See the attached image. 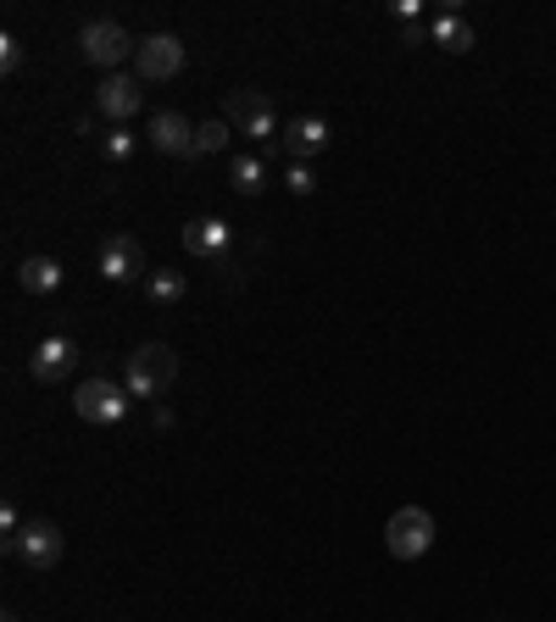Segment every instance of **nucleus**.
I'll return each instance as SVG.
<instances>
[{
	"instance_id": "5701e85b",
	"label": "nucleus",
	"mask_w": 556,
	"mask_h": 622,
	"mask_svg": "<svg viewBox=\"0 0 556 622\" xmlns=\"http://www.w3.org/2000/svg\"><path fill=\"white\" fill-rule=\"evenodd\" d=\"M406 45H429L434 34H429V23H406V34H401Z\"/></svg>"
},
{
	"instance_id": "6e6552de",
	"label": "nucleus",
	"mask_w": 556,
	"mask_h": 622,
	"mask_svg": "<svg viewBox=\"0 0 556 622\" xmlns=\"http://www.w3.org/2000/svg\"><path fill=\"white\" fill-rule=\"evenodd\" d=\"M134 67H139V84L178 78V73H184V39H178V34H151V39H139Z\"/></svg>"
},
{
	"instance_id": "f257e3e1",
	"label": "nucleus",
	"mask_w": 556,
	"mask_h": 622,
	"mask_svg": "<svg viewBox=\"0 0 556 622\" xmlns=\"http://www.w3.org/2000/svg\"><path fill=\"white\" fill-rule=\"evenodd\" d=\"M173 378H178V356H173V345L151 340V345H139V351L128 356V378H123V390H128L134 401H156V395H167V390H173Z\"/></svg>"
},
{
	"instance_id": "ddd939ff",
	"label": "nucleus",
	"mask_w": 556,
	"mask_h": 622,
	"mask_svg": "<svg viewBox=\"0 0 556 622\" xmlns=\"http://www.w3.org/2000/svg\"><path fill=\"white\" fill-rule=\"evenodd\" d=\"M146 139H151V151H162V156H184V162L195 156V123L184 112H156Z\"/></svg>"
},
{
	"instance_id": "6ab92c4d",
	"label": "nucleus",
	"mask_w": 556,
	"mask_h": 622,
	"mask_svg": "<svg viewBox=\"0 0 556 622\" xmlns=\"http://www.w3.org/2000/svg\"><path fill=\"white\" fill-rule=\"evenodd\" d=\"M101 151H106V162H134V156H139V134L123 123V128H112V134L101 139Z\"/></svg>"
},
{
	"instance_id": "0eeeda50",
	"label": "nucleus",
	"mask_w": 556,
	"mask_h": 622,
	"mask_svg": "<svg viewBox=\"0 0 556 622\" xmlns=\"http://www.w3.org/2000/svg\"><path fill=\"white\" fill-rule=\"evenodd\" d=\"M23 567H34V572H51L56 561H62V550H67V540H62V529L51 517H34V522H23V534L7 545Z\"/></svg>"
},
{
	"instance_id": "f8f14e48",
	"label": "nucleus",
	"mask_w": 556,
	"mask_h": 622,
	"mask_svg": "<svg viewBox=\"0 0 556 622\" xmlns=\"http://www.w3.org/2000/svg\"><path fill=\"white\" fill-rule=\"evenodd\" d=\"M278 145L290 151V162H312L317 151H329V145H334V128L323 123L317 112H306V117H290V123H285V134H278Z\"/></svg>"
},
{
	"instance_id": "423d86ee",
	"label": "nucleus",
	"mask_w": 556,
	"mask_h": 622,
	"mask_svg": "<svg viewBox=\"0 0 556 622\" xmlns=\"http://www.w3.org/2000/svg\"><path fill=\"white\" fill-rule=\"evenodd\" d=\"M73 411L84 422H96V428H117L128 417V390L112 384V378H84L78 395H73Z\"/></svg>"
},
{
	"instance_id": "393cba45",
	"label": "nucleus",
	"mask_w": 556,
	"mask_h": 622,
	"mask_svg": "<svg viewBox=\"0 0 556 622\" xmlns=\"http://www.w3.org/2000/svg\"><path fill=\"white\" fill-rule=\"evenodd\" d=\"M0 622H17V611H7V617H0Z\"/></svg>"
},
{
	"instance_id": "412c9836",
	"label": "nucleus",
	"mask_w": 556,
	"mask_h": 622,
	"mask_svg": "<svg viewBox=\"0 0 556 622\" xmlns=\"http://www.w3.org/2000/svg\"><path fill=\"white\" fill-rule=\"evenodd\" d=\"M0 73H7V78L23 73V45H17L12 34H0Z\"/></svg>"
},
{
	"instance_id": "9d476101",
	"label": "nucleus",
	"mask_w": 556,
	"mask_h": 622,
	"mask_svg": "<svg viewBox=\"0 0 556 622\" xmlns=\"http://www.w3.org/2000/svg\"><path fill=\"white\" fill-rule=\"evenodd\" d=\"M184 251H190L195 262H228V251H235V228H228L223 217H195L184 223Z\"/></svg>"
},
{
	"instance_id": "39448f33",
	"label": "nucleus",
	"mask_w": 556,
	"mask_h": 622,
	"mask_svg": "<svg viewBox=\"0 0 556 622\" xmlns=\"http://www.w3.org/2000/svg\"><path fill=\"white\" fill-rule=\"evenodd\" d=\"M96 267H101V278H106V283H146V278H151L146 245H139L134 233H106V239H101Z\"/></svg>"
},
{
	"instance_id": "a211bd4d",
	"label": "nucleus",
	"mask_w": 556,
	"mask_h": 622,
	"mask_svg": "<svg viewBox=\"0 0 556 622\" xmlns=\"http://www.w3.org/2000/svg\"><path fill=\"white\" fill-rule=\"evenodd\" d=\"M228 139H235V128H228V117H206L195 123V156H223Z\"/></svg>"
},
{
	"instance_id": "b1692460",
	"label": "nucleus",
	"mask_w": 556,
	"mask_h": 622,
	"mask_svg": "<svg viewBox=\"0 0 556 622\" xmlns=\"http://www.w3.org/2000/svg\"><path fill=\"white\" fill-rule=\"evenodd\" d=\"M151 428H162V434H167V428H173V406H151Z\"/></svg>"
},
{
	"instance_id": "20e7f679",
	"label": "nucleus",
	"mask_w": 556,
	"mask_h": 622,
	"mask_svg": "<svg viewBox=\"0 0 556 622\" xmlns=\"http://www.w3.org/2000/svg\"><path fill=\"white\" fill-rule=\"evenodd\" d=\"M228 128L256 139V145H273V139L285 134V123H278V112H273V101L262 89H235V101H228Z\"/></svg>"
},
{
	"instance_id": "4468645a",
	"label": "nucleus",
	"mask_w": 556,
	"mask_h": 622,
	"mask_svg": "<svg viewBox=\"0 0 556 622\" xmlns=\"http://www.w3.org/2000/svg\"><path fill=\"white\" fill-rule=\"evenodd\" d=\"M429 34H434V45L445 56H468L473 51V23L462 17V12H434L429 17Z\"/></svg>"
},
{
	"instance_id": "1a4fd4ad",
	"label": "nucleus",
	"mask_w": 556,
	"mask_h": 622,
	"mask_svg": "<svg viewBox=\"0 0 556 622\" xmlns=\"http://www.w3.org/2000/svg\"><path fill=\"white\" fill-rule=\"evenodd\" d=\"M146 106V89H139V73H106L101 84H96V112L101 117H112L117 128Z\"/></svg>"
},
{
	"instance_id": "aec40b11",
	"label": "nucleus",
	"mask_w": 556,
	"mask_h": 622,
	"mask_svg": "<svg viewBox=\"0 0 556 622\" xmlns=\"http://www.w3.org/2000/svg\"><path fill=\"white\" fill-rule=\"evenodd\" d=\"M285 189H290V195L301 201V195H312V189H317V173H312L306 162H290V173H285Z\"/></svg>"
},
{
	"instance_id": "7ed1b4c3",
	"label": "nucleus",
	"mask_w": 556,
	"mask_h": 622,
	"mask_svg": "<svg viewBox=\"0 0 556 622\" xmlns=\"http://www.w3.org/2000/svg\"><path fill=\"white\" fill-rule=\"evenodd\" d=\"M134 51H139V39H134L123 23H112V17H96V23H84V28H78V56H84L89 67L117 73L123 56H134Z\"/></svg>"
},
{
	"instance_id": "4be33fe9",
	"label": "nucleus",
	"mask_w": 556,
	"mask_h": 622,
	"mask_svg": "<svg viewBox=\"0 0 556 622\" xmlns=\"http://www.w3.org/2000/svg\"><path fill=\"white\" fill-rule=\"evenodd\" d=\"M390 17L406 28V23H424V7H417V0H395V7H390Z\"/></svg>"
},
{
	"instance_id": "f03ea898",
	"label": "nucleus",
	"mask_w": 556,
	"mask_h": 622,
	"mask_svg": "<svg viewBox=\"0 0 556 622\" xmlns=\"http://www.w3.org/2000/svg\"><path fill=\"white\" fill-rule=\"evenodd\" d=\"M434 511H424V506H401V511H390V522H384V550L395 556V561H417V556H429L434 550Z\"/></svg>"
},
{
	"instance_id": "9b49d317",
	"label": "nucleus",
	"mask_w": 556,
	"mask_h": 622,
	"mask_svg": "<svg viewBox=\"0 0 556 622\" xmlns=\"http://www.w3.org/2000/svg\"><path fill=\"white\" fill-rule=\"evenodd\" d=\"M73 361H78V345L67 340V333H45V340L34 345V356H28V378L34 384H62V378L73 372Z\"/></svg>"
},
{
	"instance_id": "f3484780",
	"label": "nucleus",
	"mask_w": 556,
	"mask_h": 622,
	"mask_svg": "<svg viewBox=\"0 0 556 622\" xmlns=\"http://www.w3.org/2000/svg\"><path fill=\"white\" fill-rule=\"evenodd\" d=\"M228 183H235V195H262L267 189V167H262V156H235V167H228Z\"/></svg>"
},
{
	"instance_id": "2eb2a0df",
	"label": "nucleus",
	"mask_w": 556,
	"mask_h": 622,
	"mask_svg": "<svg viewBox=\"0 0 556 622\" xmlns=\"http://www.w3.org/2000/svg\"><path fill=\"white\" fill-rule=\"evenodd\" d=\"M17 283H23L28 295H56L62 290V262L56 256H28L17 267Z\"/></svg>"
},
{
	"instance_id": "dca6fc26",
	"label": "nucleus",
	"mask_w": 556,
	"mask_h": 622,
	"mask_svg": "<svg viewBox=\"0 0 556 622\" xmlns=\"http://www.w3.org/2000/svg\"><path fill=\"white\" fill-rule=\"evenodd\" d=\"M184 290H190V283H184L178 267H151V278H146V301L151 306H178Z\"/></svg>"
}]
</instances>
